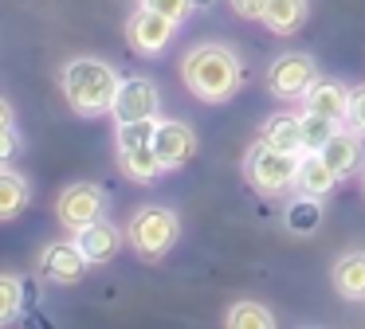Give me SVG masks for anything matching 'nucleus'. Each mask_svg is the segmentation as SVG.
<instances>
[{
    "mask_svg": "<svg viewBox=\"0 0 365 329\" xmlns=\"http://www.w3.org/2000/svg\"><path fill=\"white\" fill-rule=\"evenodd\" d=\"M181 78L200 102H228L244 83V63L224 43H200L181 59Z\"/></svg>",
    "mask_w": 365,
    "mask_h": 329,
    "instance_id": "nucleus-1",
    "label": "nucleus"
},
{
    "mask_svg": "<svg viewBox=\"0 0 365 329\" xmlns=\"http://www.w3.org/2000/svg\"><path fill=\"white\" fill-rule=\"evenodd\" d=\"M59 86H63V98H67V106H71L75 114L98 118V114H106V110L114 106L122 78H118V70H114L110 63L83 55V59L63 63V70H59Z\"/></svg>",
    "mask_w": 365,
    "mask_h": 329,
    "instance_id": "nucleus-2",
    "label": "nucleus"
},
{
    "mask_svg": "<svg viewBox=\"0 0 365 329\" xmlns=\"http://www.w3.org/2000/svg\"><path fill=\"white\" fill-rule=\"evenodd\" d=\"M302 153H287V149H275L271 141H259V145L247 149L244 157V172L247 184L263 196H283L294 188V177H299Z\"/></svg>",
    "mask_w": 365,
    "mask_h": 329,
    "instance_id": "nucleus-3",
    "label": "nucleus"
},
{
    "mask_svg": "<svg viewBox=\"0 0 365 329\" xmlns=\"http://www.w3.org/2000/svg\"><path fill=\"white\" fill-rule=\"evenodd\" d=\"M181 235V219H177L173 208H161V204H150V208L134 212L126 227V239L134 243V251L150 263H158L161 255H169V247Z\"/></svg>",
    "mask_w": 365,
    "mask_h": 329,
    "instance_id": "nucleus-4",
    "label": "nucleus"
},
{
    "mask_svg": "<svg viewBox=\"0 0 365 329\" xmlns=\"http://www.w3.org/2000/svg\"><path fill=\"white\" fill-rule=\"evenodd\" d=\"M56 216H59V224H63V231L79 235L83 227H91L95 219L106 216V192L98 184H91V180H75V184H67L63 192H59Z\"/></svg>",
    "mask_w": 365,
    "mask_h": 329,
    "instance_id": "nucleus-5",
    "label": "nucleus"
},
{
    "mask_svg": "<svg viewBox=\"0 0 365 329\" xmlns=\"http://www.w3.org/2000/svg\"><path fill=\"white\" fill-rule=\"evenodd\" d=\"M314 78H318V67H314L310 55L287 51L267 67V90L275 94V98H283V102H302V94L310 90Z\"/></svg>",
    "mask_w": 365,
    "mask_h": 329,
    "instance_id": "nucleus-6",
    "label": "nucleus"
},
{
    "mask_svg": "<svg viewBox=\"0 0 365 329\" xmlns=\"http://www.w3.org/2000/svg\"><path fill=\"white\" fill-rule=\"evenodd\" d=\"M173 36H177V20L161 16L158 8H150V4H138V12L130 16V24H126L130 47H134V51H142V55L165 51Z\"/></svg>",
    "mask_w": 365,
    "mask_h": 329,
    "instance_id": "nucleus-7",
    "label": "nucleus"
},
{
    "mask_svg": "<svg viewBox=\"0 0 365 329\" xmlns=\"http://www.w3.org/2000/svg\"><path fill=\"white\" fill-rule=\"evenodd\" d=\"M158 110H161V94L150 78H122L118 98L110 106L114 122H145V118H158Z\"/></svg>",
    "mask_w": 365,
    "mask_h": 329,
    "instance_id": "nucleus-8",
    "label": "nucleus"
},
{
    "mask_svg": "<svg viewBox=\"0 0 365 329\" xmlns=\"http://www.w3.org/2000/svg\"><path fill=\"white\" fill-rule=\"evenodd\" d=\"M153 149H158L165 169H181V164H189L197 157V133H192V125L177 122V118H158Z\"/></svg>",
    "mask_w": 365,
    "mask_h": 329,
    "instance_id": "nucleus-9",
    "label": "nucleus"
},
{
    "mask_svg": "<svg viewBox=\"0 0 365 329\" xmlns=\"http://www.w3.org/2000/svg\"><path fill=\"white\" fill-rule=\"evenodd\" d=\"M87 255L75 239H63V243H51L40 258V274L48 282H59V286H75V282L87 274Z\"/></svg>",
    "mask_w": 365,
    "mask_h": 329,
    "instance_id": "nucleus-10",
    "label": "nucleus"
},
{
    "mask_svg": "<svg viewBox=\"0 0 365 329\" xmlns=\"http://www.w3.org/2000/svg\"><path fill=\"white\" fill-rule=\"evenodd\" d=\"M318 157L338 172V180L354 177V172H361V133H354L349 125H341V130L318 149Z\"/></svg>",
    "mask_w": 365,
    "mask_h": 329,
    "instance_id": "nucleus-11",
    "label": "nucleus"
},
{
    "mask_svg": "<svg viewBox=\"0 0 365 329\" xmlns=\"http://www.w3.org/2000/svg\"><path fill=\"white\" fill-rule=\"evenodd\" d=\"M75 243L83 247V255H87V263H91V266H103V263H110V258L118 255V247H122V231L103 216V219H95L91 227H83V231L75 235Z\"/></svg>",
    "mask_w": 365,
    "mask_h": 329,
    "instance_id": "nucleus-12",
    "label": "nucleus"
},
{
    "mask_svg": "<svg viewBox=\"0 0 365 329\" xmlns=\"http://www.w3.org/2000/svg\"><path fill=\"white\" fill-rule=\"evenodd\" d=\"M302 110H314V114L338 118L346 125V110H349V86L334 83V78H314L310 90L302 94Z\"/></svg>",
    "mask_w": 365,
    "mask_h": 329,
    "instance_id": "nucleus-13",
    "label": "nucleus"
},
{
    "mask_svg": "<svg viewBox=\"0 0 365 329\" xmlns=\"http://www.w3.org/2000/svg\"><path fill=\"white\" fill-rule=\"evenodd\" d=\"M334 188H338V172H334L318 153H302L299 177H294V192H299V196H314V200H326Z\"/></svg>",
    "mask_w": 365,
    "mask_h": 329,
    "instance_id": "nucleus-14",
    "label": "nucleus"
},
{
    "mask_svg": "<svg viewBox=\"0 0 365 329\" xmlns=\"http://www.w3.org/2000/svg\"><path fill=\"white\" fill-rule=\"evenodd\" d=\"M118 164L130 180H138V184H153V180H161L169 172L165 164H161L153 141L150 145H134V149H118Z\"/></svg>",
    "mask_w": 365,
    "mask_h": 329,
    "instance_id": "nucleus-15",
    "label": "nucleus"
},
{
    "mask_svg": "<svg viewBox=\"0 0 365 329\" xmlns=\"http://www.w3.org/2000/svg\"><path fill=\"white\" fill-rule=\"evenodd\" d=\"M334 290L346 302H365V251H346L334 263Z\"/></svg>",
    "mask_w": 365,
    "mask_h": 329,
    "instance_id": "nucleus-16",
    "label": "nucleus"
},
{
    "mask_svg": "<svg viewBox=\"0 0 365 329\" xmlns=\"http://www.w3.org/2000/svg\"><path fill=\"white\" fill-rule=\"evenodd\" d=\"M310 0H267L263 8V24H267L275 36H294V31L307 24Z\"/></svg>",
    "mask_w": 365,
    "mask_h": 329,
    "instance_id": "nucleus-17",
    "label": "nucleus"
},
{
    "mask_svg": "<svg viewBox=\"0 0 365 329\" xmlns=\"http://www.w3.org/2000/svg\"><path fill=\"white\" fill-rule=\"evenodd\" d=\"M28 200H32V184H28L16 169L0 164V224H4V219H16L20 212L28 208Z\"/></svg>",
    "mask_w": 365,
    "mask_h": 329,
    "instance_id": "nucleus-18",
    "label": "nucleus"
},
{
    "mask_svg": "<svg viewBox=\"0 0 365 329\" xmlns=\"http://www.w3.org/2000/svg\"><path fill=\"white\" fill-rule=\"evenodd\" d=\"M263 141H271L275 149H287V153H307V141H302V118L275 114L267 125H263Z\"/></svg>",
    "mask_w": 365,
    "mask_h": 329,
    "instance_id": "nucleus-19",
    "label": "nucleus"
},
{
    "mask_svg": "<svg viewBox=\"0 0 365 329\" xmlns=\"http://www.w3.org/2000/svg\"><path fill=\"white\" fill-rule=\"evenodd\" d=\"M283 224L291 227L294 235H314V231H318V224H322V208H318L314 196H299V200L287 204Z\"/></svg>",
    "mask_w": 365,
    "mask_h": 329,
    "instance_id": "nucleus-20",
    "label": "nucleus"
},
{
    "mask_svg": "<svg viewBox=\"0 0 365 329\" xmlns=\"http://www.w3.org/2000/svg\"><path fill=\"white\" fill-rule=\"evenodd\" d=\"M302 141H307V153H318L334 133L341 130L338 118H326V114H314V110H302Z\"/></svg>",
    "mask_w": 365,
    "mask_h": 329,
    "instance_id": "nucleus-21",
    "label": "nucleus"
},
{
    "mask_svg": "<svg viewBox=\"0 0 365 329\" xmlns=\"http://www.w3.org/2000/svg\"><path fill=\"white\" fill-rule=\"evenodd\" d=\"M232 329H271L275 325V313L267 310L263 302H236L228 313H224Z\"/></svg>",
    "mask_w": 365,
    "mask_h": 329,
    "instance_id": "nucleus-22",
    "label": "nucleus"
},
{
    "mask_svg": "<svg viewBox=\"0 0 365 329\" xmlns=\"http://www.w3.org/2000/svg\"><path fill=\"white\" fill-rule=\"evenodd\" d=\"M153 133H158V118H145V122H118V149H134V145H150Z\"/></svg>",
    "mask_w": 365,
    "mask_h": 329,
    "instance_id": "nucleus-23",
    "label": "nucleus"
},
{
    "mask_svg": "<svg viewBox=\"0 0 365 329\" xmlns=\"http://www.w3.org/2000/svg\"><path fill=\"white\" fill-rule=\"evenodd\" d=\"M24 306V282H16L12 274H0V325H9Z\"/></svg>",
    "mask_w": 365,
    "mask_h": 329,
    "instance_id": "nucleus-24",
    "label": "nucleus"
},
{
    "mask_svg": "<svg viewBox=\"0 0 365 329\" xmlns=\"http://www.w3.org/2000/svg\"><path fill=\"white\" fill-rule=\"evenodd\" d=\"M346 125H349L354 133H361V137H365V86H354V90H349Z\"/></svg>",
    "mask_w": 365,
    "mask_h": 329,
    "instance_id": "nucleus-25",
    "label": "nucleus"
},
{
    "mask_svg": "<svg viewBox=\"0 0 365 329\" xmlns=\"http://www.w3.org/2000/svg\"><path fill=\"white\" fill-rule=\"evenodd\" d=\"M142 4L158 8L161 16H169V20H177V24H181L185 16L192 12V0H142Z\"/></svg>",
    "mask_w": 365,
    "mask_h": 329,
    "instance_id": "nucleus-26",
    "label": "nucleus"
},
{
    "mask_svg": "<svg viewBox=\"0 0 365 329\" xmlns=\"http://www.w3.org/2000/svg\"><path fill=\"white\" fill-rule=\"evenodd\" d=\"M16 149H20V133H16V125H12V130H0V164H9L12 157H16Z\"/></svg>",
    "mask_w": 365,
    "mask_h": 329,
    "instance_id": "nucleus-27",
    "label": "nucleus"
},
{
    "mask_svg": "<svg viewBox=\"0 0 365 329\" xmlns=\"http://www.w3.org/2000/svg\"><path fill=\"white\" fill-rule=\"evenodd\" d=\"M232 8H236V16H244V20H263L267 0H232Z\"/></svg>",
    "mask_w": 365,
    "mask_h": 329,
    "instance_id": "nucleus-28",
    "label": "nucleus"
},
{
    "mask_svg": "<svg viewBox=\"0 0 365 329\" xmlns=\"http://www.w3.org/2000/svg\"><path fill=\"white\" fill-rule=\"evenodd\" d=\"M12 125H16V122H12V106L0 98V130H12Z\"/></svg>",
    "mask_w": 365,
    "mask_h": 329,
    "instance_id": "nucleus-29",
    "label": "nucleus"
},
{
    "mask_svg": "<svg viewBox=\"0 0 365 329\" xmlns=\"http://www.w3.org/2000/svg\"><path fill=\"white\" fill-rule=\"evenodd\" d=\"M216 0H192V8H212Z\"/></svg>",
    "mask_w": 365,
    "mask_h": 329,
    "instance_id": "nucleus-30",
    "label": "nucleus"
},
{
    "mask_svg": "<svg viewBox=\"0 0 365 329\" xmlns=\"http://www.w3.org/2000/svg\"><path fill=\"white\" fill-rule=\"evenodd\" d=\"M361 192H365V164H361Z\"/></svg>",
    "mask_w": 365,
    "mask_h": 329,
    "instance_id": "nucleus-31",
    "label": "nucleus"
}]
</instances>
